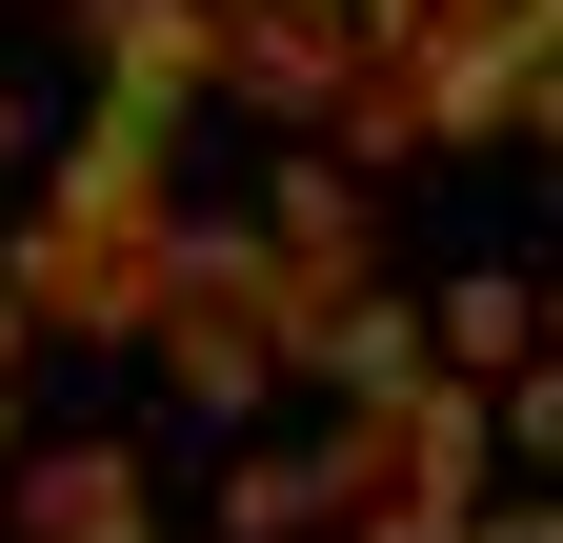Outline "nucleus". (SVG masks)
Returning <instances> with one entry per match:
<instances>
[{
  "mask_svg": "<svg viewBox=\"0 0 563 543\" xmlns=\"http://www.w3.org/2000/svg\"><path fill=\"white\" fill-rule=\"evenodd\" d=\"M121 523H141L121 463H41V543H121Z\"/></svg>",
  "mask_w": 563,
  "mask_h": 543,
  "instance_id": "nucleus-1",
  "label": "nucleus"
}]
</instances>
